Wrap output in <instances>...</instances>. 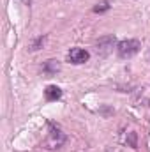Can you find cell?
<instances>
[{
    "label": "cell",
    "instance_id": "6da1fadb",
    "mask_svg": "<svg viewBox=\"0 0 150 152\" xmlns=\"http://www.w3.org/2000/svg\"><path fill=\"white\" fill-rule=\"evenodd\" d=\"M64 143H66V133L60 127H57L55 124H51L50 126V133H48V136L42 142V147L48 149V151H57Z\"/></svg>",
    "mask_w": 150,
    "mask_h": 152
},
{
    "label": "cell",
    "instance_id": "7a4b0ae2",
    "mask_svg": "<svg viewBox=\"0 0 150 152\" xmlns=\"http://www.w3.org/2000/svg\"><path fill=\"white\" fill-rule=\"evenodd\" d=\"M141 48V42L138 39H124L117 44V51L122 58H131L134 57Z\"/></svg>",
    "mask_w": 150,
    "mask_h": 152
},
{
    "label": "cell",
    "instance_id": "3957f363",
    "mask_svg": "<svg viewBox=\"0 0 150 152\" xmlns=\"http://www.w3.org/2000/svg\"><path fill=\"white\" fill-rule=\"evenodd\" d=\"M115 36H104V37H99V41L95 42V48H97V53L101 57H106L110 55L115 48Z\"/></svg>",
    "mask_w": 150,
    "mask_h": 152
},
{
    "label": "cell",
    "instance_id": "277c9868",
    "mask_svg": "<svg viewBox=\"0 0 150 152\" xmlns=\"http://www.w3.org/2000/svg\"><path fill=\"white\" fill-rule=\"evenodd\" d=\"M67 58H69L71 64L78 66V64H85L90 58V53L87 50H83V48H71L69 53H67Z\"/></svg>",
    "mask_w": 150,
    "mask_h": 152
},
{
    "label": "cell",
    "instance_id": "5b68a950",
    "mask_svg": "<svg viewBox=\"0 0 150 152\" xmlns=\"http://www.w3.org/2000/svg\"><path fill=\"white\" fill-rule=\"evenodd\" d=\"M58 71H60V64L55 58H50V60H46L42 64V73L46 76H53V75H57Z\"/></svg>",
    "mask_w": 150,
    "mask_h": 152
},
{
    "label": "cell",
    "instance_id": "8992f818",
    "mask_svg": "<svg viewBox=\"0 0 150 152\" xmlns=\"http://www.w3.org/2000/svg\"><path fill=\"white\" fill-rule=\"evenodd\" d=\"M44 97H46L48 101H57V99L62 97V90H60L57 85H50V87H46V90H44Z\"/></svg>",
    "mask_w": 150,
    "mask_h": 152
},
{
    "label": "cell",
    "instance_id": "52a82bcc",
    "mask_svg": "<svg viewBox=\"0 0 150 152\" xmlns=\"http://www.w3.org/2000/svg\"><path fill=\"white\" fill-rule=\"evenodd\" d=\"M44 42H46V37H44V36H39V37L30 44V51H37V50H41V48L44 46Z\"/></svg>",
    "mask_w": 150,
    "mask_h": 152
},
{
    "label": "cell",
    "instance_id": "ba28073f",
    "mask_svg": "<svg viewBox=\"0 0 150 152\" xmlns=\"http://www.w3.org/2000/svg\"><path fill=\"white\" fill-rule=\"evenodd\" d=\"M108 9H110L108 0H103V2H99V4L94 7V12H104V11H108Z\"/></svg>",
    "mask_w": 150,
    "mask_h": 152
},
{
    "label": "cell",
    "instance_id": "9c48e42d",
    "mask_svg": "<svg viewBox=\"0 0 150 152\" xmlns=\"http://www.w3.org/2000/svg\"><path fill=\"white\" fill-rule=\"evenodd\" d=\"M131 145L136 147V136H134V133H131Z\"/></svg>",
    "mask_w": 150,
    "mask_h": 152
},
{
    "label": "cell",
    "instance_id": "30bf717a",
    "mask_svg": "<svg viewBox=\"0 0 150 152\" xmlns=\"http://www.w3.org/2000/svg\"><path fill=\"white\" fill-rule=\"evenodd\" d=\"M21 2H23L25 5H30V4H32V0H21Z\"/></svg>",
    "mask_w": 150,
    "mask_h": 152
},
{
    "label": "cell",
    "instance_id": "8fae6325",
    "mask_svg": "<svg viewBox=\"0 0 150 152\" xmlns=\"http://www.w3.org/2000/svg\"><path fill=\"white\" fill-rule=\"evenodd\" d=\"M147 60L150 62V50H149V53H147Z\"/></svg>",
    "mask_w": 150,
    "mask_h": 152
}]
</instances>
